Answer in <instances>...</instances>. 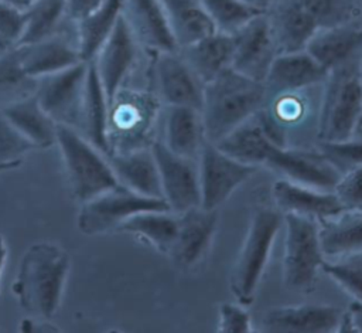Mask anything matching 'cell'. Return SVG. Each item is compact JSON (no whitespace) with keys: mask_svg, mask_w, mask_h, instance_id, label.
Segmentation results:
<instances>
[{"mask_svg":"<svg viewBox=\"0 0 362 333\" xmlns=\"http://www.w3.org/2000/svg\"><path fill=\"white\" fill-rule=\"evenodd\" d=\"M24 26V7L0 0V48L3 51L20 43Z\"/></svg>","mask_w":362,"mask_h":333,"instance_id":"38","label":"cell"},{"mask_svg":"<svg viewBox=\"0 0 362 333\" xmlns=\"http://www.w3.org/2000/svg\"><path fill=\"white\" fill-rule=\"evenodd\" d=\"M243 3H246L247 6L259 10V11H266L269 9V6L274 1V0H240Z\"/></svg>","mask_w":362,"mask_h":333,"instance_id":"44","label":"cell"},{"mask_svg":"<svg viewBox=\"0 0 362 333\" xmlns=\"http://www.w3.org/2000/svg\"><path fill=\"white\" fill-rule=\"evenodd\" d=\"M230 35L233 41L230 68L252 79L263 82L277 55V48L266 14H257Z\"/></svg>","mask_w":362,"mask_h":333,"instance_id":"15","label":"cell"},{"mask_svg":"<svg viewBox=\"0 0 362 333\" xmlns=\"http://www.w3.org/2000/svg\"><path fill=\"white\" fill-rule=\"evenodd\" d=\"M197 160L199 207L204 210H218L257 170L256 166L229 156L209 140L204 142Z\"/></svg>","mask_w":362,"mask_h":333,"instance_id":"7","label":"cell"},{"mask_svg":"<svg viewBox=\"0 0 362 333\" xmlns=\"http://www.w3.org/2000/svg\"><path fill=\"white\" fill-rule=\"evenodd\" d=\"M328 74L305 50L277 54L263 81L267 99L321 85Z\"/></svg>","mask_w":362,"mask_h":333,"instance_id":"18","label":"cell"},{"mask_svg":"<svg viewBox=\"0 0 362 333\" xmlns=\"http://www.w3.org/2000/svg\"><path fill=\"white\" fill-rule=\"evenodd\" d=\"M218 227V210L191 208L178 214L177 238L168 252L174 265L184 271H195L208 256Z\"/></svg>","mask_w":362,"mask_h":333,"instance_id":"13","label":"cell"},{"mask_svg":"<svg viewBox=\"0 0 362 333\" xmlns=\"http://www.w3.org/2000/svg\"><path fill=\"white\" fill-rule=\"evenodd\" d=\"M141 50L120 16L113 31L90 61L106 95L109 109L117 92L132 77Z\"/></svg>","mask_w":362,"mask_h":333,"instance_id":"10","label":"cell"},{"mask_svg":"<svg viewBox=\"0 0 362 333\" xmlns=\"http://www.w3.org/2000/svg\"><path fill=\"white\" fill-rule=\"evenodd\" d=\"M16 47L23 69L35 79L62 71L82 61L76 44L75 23L52 37Z\"/></svg>","mask_w":362,"mask_h":333,"instance_id":"17","label":"cell"},{"mask_svg":"<svg viewBox=\"0 0 362 333\" xmlns=\"http://www.w3.org/2000/svg\"><path fill=\"white\" fill-rule=\"evenodd\" d=\"M320 152L341 174L362 167V140L321 142Z\"/></svg>","mask_w":362,"mask_h":333,"instance_id":"37","label":"cell"},{"mask_svg":"<svg viewBox=\"0 0 362 333\" xmlns=\"http://www.w3.org/2000/svg\"><path fill=\"white\" fill-rule=\"evenodd\" d=\"M82 135L96 146L102 153L110 152L107 128H109V103L98 74L89 61L86 88L83 96V105L81 112L79 126Z\"/></svg>","mask_w":362,"mask_h":333,"instance_id":"28","label":"cell"},{"mask_svg":"<svg viewBox=\"0 0 362 333\" xmlns=\"http://www.w3.org/2000/svg\"><path fill=\"white\" fill-rule=\"evenodd\" d=\"M55 143L59 146L72 194L79 203L119 184L105 153L75 128L58 123Z\"/></svg>","mask_w":362,"mask_h":333,"instance_id":"5","label":"cell"},{"mask_svg":"<svg viewBox=\"0 0 362 333\" xmlns=\"http://www.w3.org/2000/svg\"><path fill=\"white\" fill-rule=\"evenodd\" d=\"M322 252L329 258H342L362 251V211H344L320 221Z\"/></svg>","mask_w":362,"mask_h":333,"instance_id":"30","label":"cell"},{"mask_svg":"<svg viewBox=\"0 0 362 333\" xmlns=\"http://www.w3.org/2000/svg\"><path fill=\"white\" fill-rule=\"evenodd\" d=\"M286 227L283 251L284 285L297 292L313 289L318 272L324 265V252L320 239V221L315 218L283 214Z\"/></svg>","mask_w":362,"mask_h":333,"instance_id":"6","label":"cell"},{"mask_svg":"<svg viewBox=\"0 0 362 333\" xmlns=\"http://www.w3.org/2000/svg\"><path fill=\"white\" fill-rule=\"evenodd\" d=\"M69 266V254L59 245L47 241L31 245L13 283L20 306L37 319H52L62 300Z\"/></svg>","mask_w":362,"mask_h":333,"instance_id":"1","label":"cell"},{"mask_svg":"<svg viewBox=\"0 0 362 333\" xmlns=\"http://www.w3.org/2000/svg\"><path fill=\"white\" fill-rule=\"evenodd\" d=\"M34 149V145L30 143L0 111V163L20 162L25 153Z\"/></svg>","mask_w":362,"mask_h":333,"instance_id":"39","label":"cell"},{"mask_svg":"<svg viewBox=\"0 0 362 333\" xmlns=\"http://www.w3.org/2000/svg\"><path fill=\"white\" fill-rule=\"evenodd\" d=\"M359 78H361V82H362V54H361V58H359ZM361 128H362V122H361Z\"/></svg>","mask_w":362,"mask_h":333,"instance_id":"48","label":"cell"},{"mask_svg":"<svg viewBox=\"0 0 362 333\" xmlns=\"http://www.w3.org/2000/svg\"><path fill=\"white\" fill-rule=\"evenodd\" d=\"M153 77L157 96L165 106H189L201 112L205 84L178 50L156 54Z\"/></svg>","mask_w":362,"mask_h":333,"instance_id":"12","label":"cell"},{"mask_svg":"<svg viewBox=\"0 0 362 333\" xmlns=\"http://www.w3.org/2000/svg\"><path fill=\"white\" fill-rule=\"evenodd\" d=\"M345 313L351 322L352 330L362 332V300L354 299V302H351V305Z\"/></svg>","mask_w":362,"mask_h":333,"instance_id":"43","label":"cell"},{"mask_svg":"<svg viewBox=\"0 0 362 333\" xmlns=\"http://www.w3.org/2000/svg\"><path fill=\"white\" fill-rule=\"evenodd\" d=\"M1 51H3V50H1V48H0V52H1Z\"/></svg>","mask_w":362,"mask_h":333,"instance_id":"50","label":"cell"},{"mask_svg":"<svg viewBox=\"0 0 362 333\" xmlns=\"http://www.w3.org/2000/svg\"><path fill=\"white\" fill-rule=\"evenodd\" d=\"M105 0H65L68 18L78 21L96 10Z\"/></svg>","mask_w":362,"mask_h":333,"instance_id":"42","label":"cell"},{"mask_svg":"<svg viewBox=\"0 0 362 333\" xmlns=\"http://www.w3.org/2000/svg\"><path fill=\"white\" fill-rule=\"evenodd\" d=\"M6 258H7V247H6L3 235H0V278H1V272L6 265Z\"/></svg>","mask_w":362,"mask_h":333,"instance_id":"45","label":"cell"},{"mask_svg":"<svg viewBox=\"0 0 362 333\" xmlns=\"http://www.w3.org/2000/svg\"><path fill=\"white\" fill-rule=\"evenodd\" d=\"M6 119L35 149H47L57 142V122L42 109L35 95L0 108Z\"/></svg>","mask_w":362,"mask_h":333,"instance_id":"26","label":"cell"},{"mask_svg":"<svg viewBox=\"0 0 362 333\" xmlns=\"http://www.w3.org/2000/svg\"><path fill=\"white\" fill-rule=\"evenodd\" d=\"M37 79L21 65L17 47L0 52V108L35 94Z\"/></svg>","mask_w":362,"mask_h":333,"instance_id":"33","label":"cell"},{"mask_svg":"<svg viewBox=\"0 0 362 333\" xmlns=\"http://www.w3.org/2000/svg\"><path fill=\"white\" fill-rule=\"evenodd\" d=\"M332 191L345 211H362V167L344 173Z\"/></svg>","mask_w":362,"mask_h":333,"instance_id":"40","label":"cell"},{"mask_svg":"<svg viewBox=\"0 0 362 333\" xmlns=\"http://www.w3.org/2000/svg\"><path fill=\"white\" fill-rule=\"evenodd\" d=\"M317 23L318 28H327L352 23L359 14L355 0H297Z\"/></svg>","mask_w":362,"mask_h":333,"instance_id":"35","label":"cell"},{"mask_svg":"<svg viewBox=\"0 0 362 333\" xmlns=\"http://www.w3.org/2000/svg\"><path fill=\"white\" fill-rule=\"evenodd\" d=\"M359 10H362V0H361V6H359Z\"/></svg>","mask_w":362,"mask_h":333,"instance_id":"49","label":"cell"},{"mask_svg":"<svg viewBox=\"0 0 362 333\" xmlns=\"http://www.w3.org/2000/svg\"><path fill=\"white\" fill-rule=\"evenodd\" d=\"M89 62L81 61L37 79L35 98L42 109L61 125L79 126Z\"/></svg>","mask_w":362,"mask_h":333,"instance_id":"9","label":"cell"},{"mask_svg":"<svg viewBox=\"0 0 362 333\" xmlns=\"http://www.w3.org/2000/svg\"><path fill=\"white\" fill-rule=\"evenodd\" d=\"M25 1H30V0H25Z\"/></svg>","mask_w":362,"mask_h":333,"instance_id":"51","label":"cell"},{"mask_svg":"<svg viewBox=\"0 0 362 333\" xmlns=\"http://www.w3.org/2000/svg\"><path fill=\"white\" fill-rule=\"evenodd\" d=\"M344 312L331 305L301 303L269 309L262 329L272 333H329L338 332Z\"/></svg>","mask_w":362,"mask_h":333,"instance_id":"16","label":"cell"},{"mask_svg":"<svg viewBox=\"0 0 362 333\" xmlns=\"http://www.w3.org/2000/svg\"><path fill=\"white\" fill-rule=\"evenodd\" d=\"M105 156L119 184L146 197L163 198L158 167L151 147L126 153L109 152Z\"/></svg>","mask_w":362,"mask_h":333,"instance_id":"23","label":"cell"},{"mask_svg":"<svg viewBox=\"0 0 362 333\" xmlns=\"http://www.w3.org/2000/svg\"><path fill=\"white\" fill-rule=\"evenodd\" d=\"M253 330L252 317L245 305L236 303H222L219 306L218 315V332L223 333H249Z\"/></svg>","mask_w":362,"mask_h":333,"instance_id":"41","label":"cell"},{"mask_svg":"<svg viewBox=\"0 0 362 333\" xmlns=\"http://www.w3.org/2000/svg\"><path fill=\"white\" fill-rule=\"evenodd\" d=\"M122 17L143 50L154 54L178 50L158 0H123Z\"/></svg>","mask_w":362,"mask_h":333,"instance_id":"19","label":"cell"},{"mask_svg":"<svg viewBox=\"0 0 362 333\" xmlns=\"http://www.w3.org/2000/svg\"><path fill=\"white\" fill-rule=\"evenodd\" d=\"M122 1L105 0L96 10L75 21L76 44L82 61H92L102 44L107 40L122 16Z\"/></svg>","mask_w":362,"mask_h":333,"instance_id":"29","label":"cell"},{"mask_svg":"<svg viewBox=\"0 0 362 333\" xmlns=\"http://www.w3.org/2000/svg\"><path fill=\"white\" fill-rule=\"evenodd\" d=\"M361 58V57H359ZM359 58L329 71L321 98L318 137L321 142L351 139L362 122Z\"/></svg>","mask_w":362,"mask_h":333,"instance_id":"3","label":"cell"},{"mask_svg":"<svg viewBox=\"0 0 362 333\" xmlns=\"http://www.w3.org/2000/svg\"><path fill=\"white\" fill-rule=\"evenodd\" d=\"M177 48L187 47L216 31L201 0H158Z\"/></svg>","mask_w":362,"mask_h":333,"instance_id":"27","label":"cell"},{"mask_svg":"<svg viewBox=\"0 0 362 333\" xmlns=\"http://www.w3.org/2000/svg\"><path fill=\"white\" fill-rule=\"evenodd\" d=\"M151 152L156 157L163 200L174 214L199 207V180L195 160L173 153L163 142H154Z\"/></svg>","mask_w":362,"mask_h":333,"instance_id":"11","label":"cell"},{"mask_svg":"<svg viewBox=\"0 0 362 333\" xmlns=\"http://www.w3.org/2000/svg\"><path fill=\"white\" fill-rule=\"evenodd\" d=\"M178 51L195 75L208 84L232 67L233 41L230 34L215 31Z\"/></svg>","mask_w":362,"mask_h":333,"instance_id":"25","label":"cell"},{"mask_svg":"<svg viewBox=\"0 0 362 333\" xmlns=\"http://www.w3.org/2000/svg\"><path fill=\"white\" fill-rule=\"evenodd\" d=\"M321 271L355 300H362V251L342 256L335 262H324Z\"/></svg>","mask_w":362,"mask_h":333,"instance_id":"36","label":"cell"},{"mask_svg":"<svg viewBox=\"0 0 362 333\" xmlns=\"http://www.w3.org/2000/svg\"><path fill=\"white\" fill-rule=\"evenodd\" d=\"M117 231L133 234L168 255L178 232V214L170 210L143 211L126 220Z\"/></svg>","mask_w":362,"mask_h":333,"instance_id":"31","label":"cell"},{"mask_svg":"<svg viewBox=\"0 0 362 333\" xmlns=\"http://www.w3.org/2000/svg\"><path fill=\"white\" fill-rule=\"evenodd\" d=\"M277 54L305 50L320 30L297 0H274L264 11Z\"/></svg>","mask_w":362,"mask_h":333,"instance_id":"21","label":"cell"},{"mask_svg":"<svg viewBox=\"0 0 362 333\" xmlns=\"http://www.w3.org/2000/svg\"><path fill=\"white\" fill-rule=\"evenodd\" d=\"M263 166L279 173L281 179L320 190H334L342 176L321 152L290 150L280 143L272 146Z\"/></svg>","mask_w":362,"mask_h":333,"instance_id":"14","label":"cell"},{"mask_svg":"<svg viewBox=\"0 0 362 333\" xmlns=\"http://www.w3.org/2000/svg\"><path fill=\"white\" fill-rule=\"evenodd\" d=\"M151 210H170L163 198L137 194L127 187H116L82 203L78 214V228L88 235L105 234L117 230L134 214Z\"/></svg>","mask_w":362,"mask_h":333,"instance_id":"8","label":"cell"},{"mask_svg":"<svg viewBox=\"0 0 362 333\" xmlns=\"http://www.w3.org/2000/svg\"><path fill=\"white\" fill-rule=\"evenodd\" d=\"M24 14L25 26L17 45L52 37L75 23L68 18L65 0H30Z\"/></svg>","mask_w":362,"mask_h":333,"instance_id":"32","label":"cell"},{"mask_svg":"<svg viewBox=\"0 0 362 333\" xmlns=\"http://www.w3.org/2000/svg\"><path fill=\"white\" fill-rule=\"evenodd\" d=\"M216 31L233 34L260 13L240 0H201Z\"/></svg>","mask_w":362,"mask_h":333,"instance_id":"34","label":"cell"},{"mask_svg":"<svg viewBox=\"0 0 362 333\" xmlns=\"http://www.w3.org/2000/svg\"><path fill=\"white\" fill-rule=\"evenodd\" d=\"M281 225L283 214L276 208L262 207L252 214L230 272V292L239 303L246 306L253 302Z\"/></svg>","mask_w":362,"mask_h":333,"instance_id":"4","label":"cell"},{"mask_svg":"<svg viewBox=\"0 0 362 333\" xmlns=\"http://www.w3.org/2000/svg\"><path fill=\"white\" fill-rule=\"evenodd\" d=\"M262 81L228 68L205 84L201 116L206 140L216 143L266 105Z\"/></svg>","mask_w":362,"mask_h":333,"instance_id":"2","label":"cell"},{"mask_svg":"<svg viewBox=\"0 0 362 333\" xmlns=\"http://www.w3.org/2000/svg\"><path fill=\"white\" fill-rule=\"evenodd\" d=\"M305 51L328 72L356 61L362 54V26L352 23L320 28Z\"/></svg>","mask_w":362,"mask_h":333,"instance_id":"22","label":"cell"},{"mask_svg":"<svg viewBox=\"0 0 362 333\" xmlns=\"http://www.w3.org/2000/svg\"><path fill=\"white\" fill-rule=\"evenodd\" d=\"M20 164H21V160H20V162H10V163H0V173L13 170V169L18 167Z\"/></svg>","mask_w":362,"mask_h":333,"instance_id":"46","label":"cell"},{"mask_svg":"<svg viewBox=\"0 0 362 333\" xmlns=\"http://www.w3.org/2000/svg\"><path fill=\"white\" fill-rule=\"evenodd\" d=\"M1 1H7V3H11V4H16V6H20V7H25L28 1L25 0H1Z\"/></svg>","mask_w":362,"mask_h":333,"instance_id":"47","label":"cell"},{"mask_svg":"<svg viewBox=\"0 0 362 333\" xmlns=\"http://www.w3.org/2000/svg\"><path fill=\"white\" fill-rule=\"evenodd\" d=\"M270 191L277 210L283 214L291 213L322 221L345 211L332 190H320L280 179L273 183Z\"/></svg>","mask_w":362,"mask_h":333,"instance_id":"20","label":"cell"},{"mask_svg":"<svg viewBox=\"0 0 362 333\" xmlns=\"http://www.w3.org/2000/svg\"><path fill=\"white\" fill-rule=\"evenodd\" d=\"M205 137L201 112L189 106H165L164 145L175 154L195 160Z\"/></svg>","mask_w":362,"mask_h":333,"instance_id":"24","label":"cell"}]
</instances>
